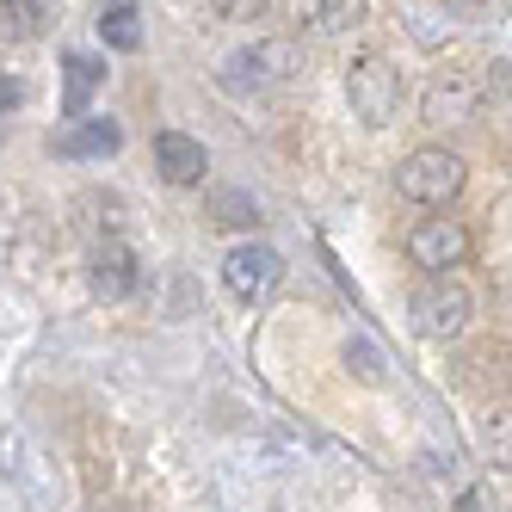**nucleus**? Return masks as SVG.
Masks as SVG:
<instances>
[{
	"mask_svg": "<svg viewBox=\"0 0 512 512\" xmlns=\"http://www.w3.org/2000/svg\"><path fill=\"white\" fill-rule=\"evenodd\" d=\"M408 321H414L420 340H457V334H469V321H475L469 284H457V278H426L414 297H408Z\"/></svg>",
	"mask_w": 512,
	"mask_h": 512,
	"instance_id": "nucleus-2",
	"label": "nucleus"
},
{
	"mask_svg": "<svg viewBox=\"0 0 512 512\" xmlns=\"http://www.w3.org/2000/svg\"><path fill=\"white\" fill-rule=\"evenodd\" d=\"M99 87H105V62L87 56V50H75V56L62 62V118H87Z\"/></svg>",
	"mask_w": 512,
	"mask_h": 512,
	"instance_id": "nucleus-11",
	"label": "nucleus"
},
{
	"mask_svg": "<svg viewBox=\"0 0 512 512\" xmlns=\"http://www.w3.org/2000/svg\"><path fill=\"white\" fill-rule=\"evenodd\" d=\"M272 7V0H210V13H223V19H235V25H247V19H260Z\"/></svg>",
	"mask_w": 512,
	"mask_h": 512,
	"instance_id": "nucleus-18",
	"label": "nucleus"
},
{
	"mask_svg": "<svg viewBox=\"0 0 512 512\" xmlns=\"http://www.w3.org/2000/svg\"><path fill=\"white\" fill-rule=\"evenodd\" d=\"M19 105H25V81L0 75V112H19Z\"/></svg>",
	"mask_w": 512,
	"mask_h": 512,
	"instance_id": "nucleus-19",
	"label": "nucleus"
},
{
	"mask_svg": "<svg viewBox=\"0 0 512 512\" xmlns=\"http://www.w3.org/2000/svg\"><path fill=\"white\" fill-rule=\"evenodd\" d=\"M155 167L167 186H198V179L210 173V155H204V142L186 136V130H161L155 136Z\"/></svg>",
	"mask_w": 512,
	"mask_h": 512,
	"instance_id": "nucleus-9",
	"label": "nucleus"
},
{
	"mask_svg": "<svg viewBox=\"0 0 512 512\" xmlns=\"http://www.w3.org/2000/svg\"><path fill=\"white\" fill-rule=\"evenodd\" d=\"M463 155L457 149H438V142H426V149H414L408 161L395 167V192L420 204V210H438V204H451L463 192Z\"/></svg>",
	"mask_w": 512,
	"mask_h": 512,
	"instance_id": "nucleus-1",
	"label": "nucleus"
},
{
	"mask_svg": "<svg viewBox=\"0 0 512 512\" xmlns=\"http://www.w3.org/2000/svg\"><path fill=\"white\" fill-rule=\"evenodd\" d=\"M346 371H352V377H364V383H389V358L377 352V340L352 334V340H346Z\"/></svg>",
	"mask_w": 512,
	"mask_h": 512,
	"instance_id": "nucleus-16",
	"label": "nucleus"
},
{
	"mask_svg": "<svg viewBox=\"0 0 512 512\" xmlns=\"http://www.w3.org/2000/svg\"><path fill=\"white\" fill-rule=\"evenodd\" d=\"M469 253H475V241L457 216H426V223L408 229V260L426 278H457V266H469Z\"/></svg>",
	"mask_w": 512,
	"mask_h": 512,
	"instance_id": "nucleus-4",
	"label": "nucleus"
},
{
	"mask_svg": "<svg viewBox=\"0 0 512 512\" xmlns=\"http://www.w3.org/2000/svg\"><path fill=\"white\" fill-rule=\"evenodd\" d=\"M401 19L414 25V38H420V44H445V38H451V25H432V19H438L432 7H408V13H401Z\"/></svg>",
	"mask_w": 512,
	"mask_h": 512,
	"instance_id": "nucleus-17",
	"label": "nucleus"
},
{
	"mask_svg": "<svg viewBox=\"0 0 512 512\" xmlns=\"http://www.w3.org/2000/svg\"><path fill=\"white\" fill-rule=\"evenodd\" d=\"M44 25H50L44 0H0V31L7 38H44Z\"/></svg>",
	"mask_w": 512,
	"mask_h": 512,
	"instance_id": "nucleus-14",
	"label": "nucleus"
},
{
	"mask_svg": "<svg viewBox=\"0 0 512 512\" xmlns=\"http://www.w3.org/2000/svg\"><path fill=\"white\" fill-rule=\"evenodd\" d=\"M99 38H105V50H118V56L142 50V19H136V0H99Z\"/></svg>",
	"mask_w": 512,
	"mask_h": 512,
	"instance_id": "nucleus-12",
	"label": "nucleus"
},
{
	"mask_svg": "<svg viewBox=\"0 0 512 512\" xmlns=\"http://www.w3.org/2000/svg\"><path fill=\"white\" fill-rule=\"evenodd\" d=\"M278 278H284V253H278V247H266V241H241V247H229V260H223L229 297H241V303H266L272 290H278Z\"/></svg>",
	"mask_w": 512,
	"mask_h": 512,
	"instance_id": "nucleus-5",
	"label": "nucleus"
},
{
	"mask_svg": "<svg viewBox=\"0 0 512 512\" xmlns=\"http://www.w3.org/2000/svg\"><path fill=\"white\" fill-rule=\"evenodd\" d=\"M494 75H488V87H494V99H506V62H488Z\"/></svg>",
	"mask_w": 512,
	"mask_h": 512,
	"instance_id": "nucleus-20",
	"label": "nucleus"
},
{
	"mask_svg": "<svg viewBox=\"0 0 512 512\" xmlns=\"http://www.w3.org/2000/svg\"><path fill=\"white\" fill-rule=\"evenodd\" d=\"M93 290H99V297L105 303H124V297H136V284H142V272H136V253L112 235V241H99L93 247Z\"/></svg>",
	"mask_w": 512,
	"mask_h": 512,
	"instance_id": "nucleus-8",
	"label": "nucleus"
},
{
	"mask_svg": "<svg viewBox=\"0 0 512 512\" xmlns=\"http://www.w3.org/2000/svg\"><path fill=\"white\" fill-rule=\"evenodd\" d=\"M364 19H371L364 0H309V31L315 38H346V31H358Z\"/></svg>",
	"mask_w": 512,
	"mask_h": 512,
	"instance_id": "nucleus-13",
	"label": "nucleus"
},
{
	"mask_svg": "<svg viewBox=\"0 0 512 512\" xmlns=\"http://www.w3.org/2000/svg\"><path fill=\"white\" fill-rule=\"evenodd\" d=\"M297 44L290 38H260V44H247V50H235L229 56V68H223V81L229 87H278V81H290L297 75Z\"/></svg>",
	"mask_w": 512,
	"mask_h": 512,
	"instance_id": "nucleus-6",
	"label": "nucleus"
},
{
	"mask_svg": "<svg viewBox=\"0 0 512 512\" xmlns=\"http://www.w3.org/2000/svg\"><path fill=\"white\" fill-rule=\"evenodd\" d=\"M475 105H482V87H475L463 68H438L420 93V118L426 124H469Z\"/></svg>",
	"mask_w": 512,
	"mask_h": 512,
	"instance_id": "nucleus-7",
	"label": "nucleus"
},
{
	"mask_svg": "<svg viewBox=\"0 0 512 512\" xmlns=\"http://www.w3.org/2000/svg\"><path fill=\"white\" fill-rule=\"evenodd\" d=\"M346 99H352V118H364L371 130L395 124V112H401V68L389 56H358L346 68Z\"/></svg>",
	"mask_w": 512,
	"mask_h": 512,
	"instance_id": "nucleus-3",
	"label": "nucleus"
},
{
	"mask_svg": "<svg viewBox=\"0 0 512 512\" xmlns=\"http://www.w3.org/2000/svg\"><path fill=\"white\" fill-rule=\"evenodd\" d=\"M210 210H216V223H223V229H253V223H260V204H253L247 192H235V186L210 192Z\"/></svg>",
	"mask_w": 512,
	"mask_h": 512,
	"instance_id": "nucleus-15",
	"label": "nucleus"
},
{
	"mask_svg": "<svg viewBox=\"0 0 512 512\" xmlns=\"http://www.w3.org/2000/svg\"><path fill=\"white\" fill-rule=\"evenodd\" d=\"M118 142H124L118 118H75V130H56L50 136V149L62 161H99V155H112Z\"/></svg>",
	"mask_w": 512,
	"mask_h": 512,
	"instance_id": "nucleus-10",
	"label": "nucleus"
}]
</instances>
